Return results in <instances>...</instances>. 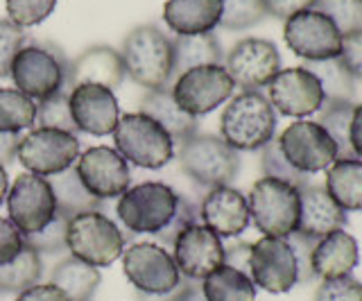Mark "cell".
Wrapping results in <instances>:
<instances>
[{
  "label": "cell",
  "mask_w": 362,
  "mask_h": 301,
  "mask_svg": "<svg viewBox=\"0 0 362 301\" xmlns=\"http://www.w3.org/2000/svg\"><path fill=\"white\" fill-rule=\"evenodd\" d=\"M120 57L124 64V75H129L132 82L139 86H145L147 91L173 88L175 50L173 39L161 28H134L122 41Z\"/></svg>",
  "instance_id": "cell-1"
},
{
  "label": "cell",
  "mask_w": 362,
  "mask_h": 301,
  "mask_svg": "<svg viewBox=\"0 0 362 301\" xmlns=\"http://www.w3.org/2000/svg\"><path fill=\"white\" fill-rule=\"evenodd\" d=\"M276 111L260 91H243L229 100L220 118V136L235 152L263 150L274 138Z\"/></svg>",
  "instance_id": "cell-2"
},
{
  "label": "cell",
  "mask_w": 362,
  "mask_h": 301,
  "mask_svg": "<svg viewBox=\"0 0 362 301\" xmlns=\"http://www.w3.org/2000/svg\"><path fill=\"white\" fill-rule=\"evenodd\" d=\"M179 168L202 188L231 186L240 172V154L215 134H195L177 150Z\"/></svg>",
  "instance_id": "cell-3"
},
{
  "label": "cell",
  "mask_w": 362,
  "mask_h": 301,
  "mask_svg": "<svg viewBox=\"0 0 362 301\" xmlns=\"http://www.w3.org/2000/svg\"><path fill=\"white\" fill-rule=\"evenodd\" d=\"M68 61L52 43H25L11 64V80L34 102L52 98L66 88Z\"/></svg>",
  "instance_id": "cell-4"
},
{
  "label": "cell",
  "mask_w": 362,
  "mask_h": 301,
  "mask_svg": "<svg viewBox=\"0 0 362 301\" xmlns=\"http://www.w3.org/2000/svg\"><path fill=\"white\" fill-rule=\"evenodd\" d=\"M113 143L124 161L145 170H158L175 159V141L170 134L141 111L120 116Z\"/></svg>",
  "instance_id": "cell-5"
},
{
  "label": "cell",
  "mask_w": 362,
  "mask_h": 301,
  "mask_svg": "<svg viewBox=\"0 0 362 301\" xmlns=\"http://www.w3.org/2000/svg\"><path fill=\"white\" fill-rule=\"evenodd\" d=\"M124 242L127 236L102 211H86L68 220V252L93 267H109L116 263L124 252Z\"/></svg>",
  "instance_id": "cell-6"
},
{
  "label": "cell",
  "mask_w": 362,
  "mask_h": 301,
  "mask_svg": "<svg viewBox=\"0 0 362 301\" xmlns=\"http://www.w3.org/2000/svg\"><path fill=\"white\" fill-rule=\"evenodd\" d=\"M247 204L254 227L263 236L288 238L292 231H297L301 208L299 188L263 177L252 186L247 195Z\"/></svg>",
  "instance_id": "cell-7"
},
{
  "label": "cell",
  "mask_w": 362,
  "mask_h": 301,
  "mask_svg": "<svg viewBox=\"0 0 362 301\" xmlns=\"http://www.w3.org/2000/svg\"><path fill=\"white\" fill-rule=\"evenodd\" d=\"M179 193L161 182H143L120 195L116 213L129 233L163 231L177 213Z\"/></svg>",
  "instance_id": "cell-8"
},
{
  "label": "cell",
  "mask_w": 362,
  "mask_h": 301,
  "mask_svg": "<svg viewBox=\"0 0 362 301\" xmlns=\"http://www.w3.org/2000/svg\"><path fill=\"white\" fill-rule=\"evenodd\" d=\"M79 141L77 134L37 127L30 129L25 136H21L18 143V161L32 175L52 177L68 168H73L79 159Z\"/></svg>",
  "instance_id": "cell-9"
},
{
  "label": "cell",
  "mask_w": 362,
  "mask_h": 301,
  "mask_svg": "<svg viewBox=\"0 0 362 301\" xmlns=\"http://www.w3.org/2000/svg\"><path fill=\"white\" fill-rule=\"evenodd\" d=\"M122 272L136 293L163 295L181 283V272L163 244L134 242L122 252Z\"/></svg>",
  "instance_id": "cell-10"
},
{
  "label": "cell",
  "mask_w": 362,
  "mask_h": 301,
  "mask_svg": "<svg viewBox=\"0 0 362 301\" xmlns=\"http://www.w3.org/2000/svg\"><path fill=\"white\" fill-rule=\"evenodd\" d=\"M235 84L224 66H197L181 73L173 84V98L181 111L202 118L233 98Z\"/></svg>",
  "instance_id": "cell-11"
},
{
  "label": "cell",
  "mask_w": 362,
  "mask_h": 301,
  "mask_svg": "<svg viewBox=\"0 0 362 301\" xmlns=\"http://www.w3.org/2000/svg\"><path fill=\"white\" fill-rule=\"evenodd\" d=\"M283 157L303 175L326 172L337 161V148L317 120H297L276 138Z\"/></svg>",
  "instance_id": "cell-12"
},
{
  "label": "cell",
  "mask_w": 362,
  "mask_h": 301,
  "mask_svg": "<svg viewBox=\"0 0 362 301\" xmlns=\"http://www.w3.org/2000/svg\"><path fill=\"white\" fill-rule=\"evenodd\" d=\"M7 213L11 225H14L23 236L37 233L48 227L57 216L54 193L45 177L39 175H18L11 188L7 191Z\"/></svg>",
  "instance_id": "cell-13"
},
{
  "label": "cell",
  "mask_w": 362,
  "mask_h": 301,
  "mask_svg": "<svg viewBox=\"0 0 362 301\" xmlns=\"http://www.w3.org/2000/svg\"><path fill=\"white\" fill-rule=\"evenodd\" d=\"M288 48L305 61H322L339 57L342 52V35L333 20L317 9L299 12L286 20L283 28Z\"/></svg>",
  "instance_id": "cell-14"
},
{
  "label": "cell",
  "mask_w": 362,
  "mask_h": 301,
  "mask_svg": "<svg viewBox=\"0 0 362 301\" xmlns=\"http://www.w3.org/2000/svg\"><path fill=\"white\" fill-rule=\"evenodd\" d=\"M224 69L243 91H260L281 71V54L272 41L247 37L229 50L224 57Z\"/></svg>",
  "instance_id": "cell-15"
},
{
  "label": "cell",
  "mask_w": 362,
  "mask_h": 301,
  "mask_svg": "<svg viewBox=\"0 0 362 301\" xmlns=\"http://www.w3.org/2000/svg\"><path fill=\"white\" fill-rule=\"evenodd\" d=\"M267 100L281 116L305 120L320 114L324 107V91L320 80L303 66L281 69L267 84Z\"/></svg>",
  "instance_id": "cell-16"
},
{
  "label": "cell",
  "mask_w": 362,
  "mask_h": 301,
  "mask_svg": "<svg viewBox=\"0 0 362 301\" xmlns=\"http://www.w3.org/2000/svg\"><path fill=\"white\" fill-rule=\"evenodd\" d=\"M75 170L82 186L100 202L116 199L132 188V172L127 161L116 150L105 148V145L88 148L84 154H79Z\"/></svg>",
  "instance_id": "cell-17"
},
{
  "label": "cell",
  "mask_w": 362,
  "mask_h": 301,
  "mask_svg": "<svg viewBox=\"0 0 362 301\" xmlns=\"http://www.w3.org/2000/svg\"><path fill=\"white\" fill-rule=\"evenodd\" d=\"M249 276L256 288L265 293L283 295L297 285V261H294L292 247L286 238L263 236L252 242V256H249Z\"/></svg>",
  "instance_id": "cell-18"
},
{
  "label": "cell",
  "mask_w": 362,
  "mask_h": 301,
  "mask_svg": "<svg viewBox=\"0 0 362 301\" xmlns=\"http://www.w3.org/2000/svg\"><path fill=\"white\" fill-rule=\"evenodd\" d=\"M173 259L181 276L192 281H204L211 272L224 265V244L222 238L204 227L190 225L179 233L173 244Z\"/></svg>",
  "instance_id": "cell-19"
},
{
  "label": "cell",
  "mask_w": 362,
  "mask_h": 301,
  "mask_svg": "<svg viewBox=\"0 0 362 301\" xmlns=\"http://www.w3.org/2000/svg\"><path fill=\"white\" fill-rule=\"evenodd\" d=\"M71 116L77 131L90 136H109L120 120V105L111 88L82 84L71 91Z\"/></svg>",
  "instance_id": "cell-20"
},
{
  "label": "cell",
  "mask_w": 362,
  "mask_h": 301,
  "mask_svg": "<svg viewBox=\"0 0 362 301\" xmlns=\"http://www.w3.org/2000/svg\"><path fill=\"white\" fill-rule=\"evenodd\" d=\"M199 220L215 236L238 238L252 222L247 197L231 186L211 188L199 204Z\"/></svg>",
  "instance_id": "cell-21"
},
{
  "label": "cell",
  "mask_w": 362,
  "mask_h": 301,
  "mask_svg": "<svg viewBox=\"0 0 362 301\" xmlns=\"http://www.w3.org/2000/svg\"><path fill=\"white\" fill-rule=\"evenodd\" d=\"M124 80V64L116 48L90 46L68 64L66 88L73 91L82 84H98L107 88H118Z\"/></svg>",
  "instance_id": "cell-22"
},
{
  "label": "cell",
  "mask_w": 362,
  "mask_h": 301,
  "mask_svg": "<svg viewBox=\"0 0 362 301\" xmlns=\"http://www.w3.org/2000/svg\"><path fill=\"white\" fill-rule=\"evenodd\" d=\"M299 225L297 231L313 240H320L328 233L346 227V211L337 206L324 186H301L299 188Z\"/></svg>",
  "instance_id": "cell-23"
},
{
  "label": "cell",
  "mask_w": 362,
  "mask_h": 301,
  "mask_svg": "<svg viewBox=\"0 0 362 301\" xmlns=\"http://www.w3.org/2000/svg\"><path fill=\"white\" fill-rule=\"evenodd\" d=\"M360 261L358 240L349 231L337 229L315 242L313 249V270L320 278L349 276Z\"/></svg>",
  "instance_id": "cell-24"
},
{
  "label": "cell",
  "mask_w": 362,
  "mask_h": 301,
  "mask_svg": "<svg viewBox=\"0 0 362 301\" xmlns=\"http://www.w3.org/2000/svg\"><path fill=\"white\" fill-rule=\"evenodd\" d=\"M222 0H168L163 5L165 25L177 37L206 35L220 25Z\"/></svg>",
  "instance_id": "cell-25"
},
{
  "label": "cell",
  "mask_w": 362,
  "mask_h": 301,
  "mask_svg": "<svg viewBox=\"0 0 362 301\" xmlns=\"http://www.w3.org/2000/svg\"><path fill=\"white\" fill-rule=\"evenodd\" d=\"M141 114L156 120L175 145H181L186 138L195 136L199 120L181 111L173 98V88H158V91H147L141 100Z\"/></svg>",
  "instance_id": "cell-26"
},
{
  "label": "cell",
  "mask_w": 362,
  "mask_h": 301,
  "mask_svg": "<svg viewBox=\"0 0 362 301\" xmlns=\"http://www.w3.org/2000/svg\"><path fill=\"white\" fill-rule=\"evenodd\" d=\"M50 283L59 288L68 301H90L102 283V274L98 267L66 256L52 267Z\"/></svg>",
  "instance_id": "cell-27"
},
{
  "label": "cell",
  "mask_w": 362,
  "mask_h": 301,
  "mask_svg": "<svg viewBox=\"0 0 362 301\" xmlns=\"http://www.w3.org/2000/svg\"><path fill=\"white\" fill-rule=\"evenodd\" d=\"M173 50H175L173 80H177L181 73H186L190 69H197V66H222L224 61L222 43L213 32L192 35V37H175Z\"/></svg>",
  "instance_id": "cell-28"
},
{
  "label": "cell",
  "mask_w": 362,
  "mask_h": 301,
  "mask_svg": "<svg viewBox=\"0 0 362 301\" xmlns=\"http://www.w3.org/2000/svg\"><path fill=\"white\" fill-rule=\"evenodd\" d=\"M48 182H50L52 193H54L57 216H62L66 220H73L79 213H86V211H102L100 199H95L93 195H90L82 186V182H79L75 165L59 172V175L48 177Z\"/></svg>",
  "instance_id": "cell-29"
},
{
  "label": "cell",
  "mask_w": 362,
  "mask_h": 301,
  "mask_svg": "<svg viewBox=\"0 0 362 301\" xmlns=\"http://www.w3.org/2000/svg\"><path fill=\"white\" fill-rule=\"evenodd\" d=\"M326 191L337 206L349 211H362V161L346 159L335 161L326 170Z\"/></svg>",
  "instance_id": "cell-30"
},
{
  "label": "cell",
  "mask_w": 362,
  "mask_h": 301,
  "mask_svg": "<svg viewBox=\"0 0 362 301\" xmlns=\"http://www.w3.org/2000/svg\"><path fill=\"white\" fill-rule=\"evenodd\" d=\"M206 301H256V285L252 276L229 265H220L202 281Z\"/></svg>",
  "instance_id": "cell-31"
},
{
  "label": "cell",
  "mask_w": 362,
  "mask_h": 301,
  "mask_svg": "<svg viewBox=\"0 0 362 301\" xmlns=\"http://www.w3.org/2000/svg\"><path fill=\"white\" fill-rule=\"evenodd\" d=\"M43 276V256L32 247H23L21 254L7 265H0V295H21L37 285Z\"/></svg>",
  "instance_id": "cell-32"
},
{
  "label": "cell",
  "mask_w": 362,
  "mask_h": 301,
  "mask_svg": "<svg viewBox=\"0 0 362 301\" xmlns=\"http://www.w3.org/2000/svg\"><path fill=\"white\" fill-rule=\"evenodd\" d=\"M303 69H308L320 80L324 102H354L356 100V80L351 77L344 61L339 57L305 61Z\"/></svg>",
  "instance_id": "cell-33"
},
{
  "label": "cell",
  "mask_w": 362,
  "mask_h": 301,
  "mask_svg": "<svg viewBox=\"0 0 362 301\" xmlns=\"http://www.w3.org/2000/svg\"><path fill=\"white\" fill-rule=\"evenodd\" d=\"M354 102H324L320 109V125L328 131V136L333 138L337 148V161L356 159L354 148H351V118H354Z\"/></svg>",
  "instance_id": "cell-34"
},
{
  "label": "cell",
  "mask_w": 362,
  "mask_h": 301,
  "mask_svg": "<svg viewBox=\"0 0 362 301\" xmlns=\"http://www.w3.org/2000/svg\"><path fill=\"white\" fill-rule=\"evenodd\" d=\"M37 122V102L18 88H0V131L21 134Z\"/></svg>",
  "instance_id": "cell-35"
},
{
  "label": "cell",
  "mask_w": 362,
  "mask_h": 301,
  "mask_svg": "<svg viewBox=\"0 0 362 301\" xmlns=\"http://www.w3.org/2000/svg\"><path fill=\"white\" fill-rule=\"evenodd\" d=\"M260 168H263V175L269 177V179L286 182L294 188H301V186L310 184V175H303L297 168H292V165L288 163V159L283 157L276 138H272L265 148L260 150Z\"/></svg>",
  "instance_id": "cell-36"
},
{
  "label": "cell",
  "mask_w": 362,
  "mask_h": 301,
  "mask_svg": "<svg viewBox=\"0 0 362 301\" xmlns=\"http://www.w3.org/2000/svg\"><path fill=\"white\" fill-rule=\"evenodd\" d=\"M267 16L263 0H222L220 28L224 30H249Z\"/></svg>",
  "instance_id": "cell-37"
},
{
  "label": "cell",
  "mask_w": 362,
  "mask_h": 301,
  "mask_svg": "<svg viewBox=\"0 0 362 301\" xmlns=\"http://www.w3.org/2000/svg\"><path fill=\"white\" fill-rule=\"evenodd\" d=\"M37 125L77 134V127L71 116V91L68 88L43 100V102H37Z\"/></svg>",
  "instance_id": "cell-38"
},
{
  "label": "cell",
  "mask_w": 362,
  "mask_h": 301,
  "mask_svg": "<svg viewBox=\"0 0 362 301\" xmlns=\"http://www.w3.org/2000/svg\"><path fill=\"white\" fill-rule=\"evenodd\" d=\"M315 9L331 18L342 37L362 30V0H317Z\"/></svg>",
  "instance_id": "cell-39"
},
{
  "label": "cell",
  "mask_w": 362,
  "mask_h": 301,
  "mask_svg": "<svg viewBox=\"0 0 362 301\" xmlns=\"http://www.w3.org/2000/svg\"><path fill=\"white\" fill-rule=\"evenodd\" d=\"M66 233H68V220L62 216H54L48 227H43L37 233H28L23 236V242L32 247L34 252H39L41 256H54L68 249L66 244Z\"/></svg>",
  "instance_id": "cell-40"
},
{
  "label": "cell",
  "mask_w": 362,
  "mask_h": 301,
  "mask_svg": "<svg viewBox=\"0 0 362 301\" xmlns=\"http://www.w3.org/2000/svg\"><path fill=\"white\" fill-rule=\"evenodd\" d=\"M57 0H7L9 20L18 28H34L54 12Z\"/></svg>",
  "instance_id": "cell-41"
},
{
  "label": "cell",
  "mask_w": 362,
  "mask_h": 301,
  "mask_svg": "<svg viewBox=\"0 0 362 301\" xmlns=\"http://www.w3.org/2000/svg\"><path fill=\"white\" fill-rule=\"evenodd\" d=\"M25 43L28 35L23 28L14 25L9 18H0V80L11 75V64Z\"/></svg>",
  "instance_id": "cell-42"
},
{
  "label": "cell",
  "mask_w": 362,
  "mask_h": 301,
  "mask_svg": "<svg viewBox=\"0 0 362 301\" xmlns=\"http://www.w3.org/2000/svg\"><path fill=\"white\" fill-rule=\"evenodd\" d=\"M315 301H362V283L351 274L322 278V285L315 293Z\"/></svg>",
  "instance_id": "cell-43"
},
{
  "label": "cell",
  "mask_w": 362,
  "mask_h": 301,
  "mask_svg": "<svg viewBox=\"0 0 362 301\" xmlns=\"http://www.w3.org/2000/svg\"><path fill=\"white\" fill-rule=\"evenodd\" d=\"M197 222H199V206L195 202H190L188 197L179 195L177 213H175L173 220H170V225L163 231L156 233V240L161 244H165V247H173L179 233L184 231L186 227H190V225H197Z\"/></svg>",
  "instance_id": "cell-44"
},
{
  "label": "cell",
  "mask_w": 362,
  "mask_h": 301,
  "mask_svg": "<svg viewBox=\"0 0 362 301\" xmlns=\"http://www.w3.org/2000/svg\"><path fill=\"white\" fill-rule=\"evenodd\" d=\"M286 240L292 247L294 261H297V281L299 283L315 281L317 276H315V270H313V249H315L317 240L303 236V233H299V231H292Z\"/></svg>",
  "instance_id": "cell-45"
},
{
  "label": "cell",
  "mask_w": 362,
  "mask_h": 301,
  "mask_svg": "<svg viewBox=\"0 0 362 301\" xmlns=\"http://www.w3.org/2000/svg\"><path fill=\"white\" fill-rule=\"evenodd\" d=\"M339 59L344 61L351 77L362 84V30L342 37V52H339Z\"/></svg>",
  "instance_id": "cell-46"
},
{
  "label": "cell",
  "mask_w": 362,
  "mask_h": 301,
  "mask_svg": "<svg viewBox=\"0 0 362 301\" xmlns=\"http://www.w3.org/2000/svg\"><path fill=\"white\" fill-rule=\"evenodd\" d=\"M23 247H25L23 233L11 225L9 218H0V265L14 261Z\"/></svg>",
  "instance_id": "cell-47"
},
{
  "label": "cell",
  "mask_w": 362,
  "mask_h": 301,
  "mask_svg": "<svg viewBox=\"0 0 362 301\" xmlns=\"http://www.w3.org/2000/svg\"><path fill=\"white\" fill-rule=\"evenodd\" d=\"M315 3L317 0H263L265 12L274 18H281V20H288L299 12L315 9Z\"/></svg>",
  "instance_id": "cell-48"
},
{
  "label": "cell",
  "mask_w": 362,
  "mask_h": 301,
  "mask_svg": "<svg viewBox=\"0 0 362 301\" xmlns=\"http://www.w3.org/2000/svg\"><path fill=\"white\" fill-rule=\"evenodd\" d=\"M249 256H252V242L238 240L224 247V265L233 267L238 272L249 274Z\"/></svg>",
  "instance_id": "cell-49"
},
{
  "label": "cell",
  "mask_w": 362,
  "mask_h": 301,
  "mask_svg": "<svg viewBox=\"0 0 362 301\" xmlns=\"http://www.w3.org/2000/svg\"><path fill=\"white\" fill-rule=\"evenodd\" d=\"M16 301H68L66 295L52 283H37L25 293H21Z\"/></svg>",
  "instance_id": "cell-50"
},
{
  "label": "cell",
  "mask_w": 362,
  "mask_h": 301,
  "mask_svg": "<svg viewBox=\"0 0 362 301\" xmlns=\"http://www.w3.org/2000/svg\"><path fill=\"white\" fill-rule=\"evenodd\" d=\"M18 143L21 134L14 131H0V165H11L18 157Z\"/></svg>",
  "instance_id": "cell-51"
},
{
  "label": "cell",
  "mask_w": 362,
  "mask_h": 301,
  "mask_svg": "<svg viewBox=\"0 0 362 301\" xmlns=\"http://www.w3.org/2000/svg\"><path fill=\"white\" fill-rule=\"evenodd\" d=\"M349 138H351V148H354L356 159L362 161V105H356V109H354Z\"/></svg>",
  "instance_id": "cell-52"
},
{
  "label": "cell",
  "mask_w": 362,
  "mask_h": 301,
  "mask_svg": "<svg viewBox=\"0 0 362 301\" xmlns=\"http://www.w3.org/2000/svg\"><path fill=\"white\" fill-rule=\"evenodd\" d=\"M177 301H206L202 293V281H192V278H186V285L181 290V295Z\"/></svg>",
  "instance_id": "cell-53"
},
{
  "label": "cell",
  "mask_w": 362,
  "mask_h": 301,
  "mask_svg": "<svg viewBox=\"0 0 362 301\" xmlns=\"http://www.w3.org/2000/svg\"><path fill=\"white\" fill-rule=\"evenodd\" d=\"M184 285H186V276L181 278V283L175 290H170V293H163V295H143V293H136V301H177L179 295H181V290H184Z\"/></svg>",
  "instance_id": "cell-54"
},
{
  "label": "cell",
  "mask_w": 362,
  "mask_h": 301,
  "mask_svg": "<svg viewBox=\"0 0 362 301\" xmlns=\"http://www.w3.org/2000/svg\"><path fill=\"white\" fill-rule=\"evenodd\" d=\"M7 191H9V179H7V170L5 165H0V204L7 199Z\"/></svg>",
  "instance_id": "cell-55"
}]
</instances>
